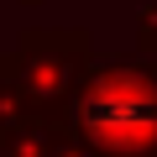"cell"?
<instances>
[{"label":"cell","mask_w":157,"mask_h":157,"mask_svg":"<svg viewBox=\"0 0 157 157\" xmlns=\"http://www.w3.org/2000/svg\"><path fill=\"white\" fill-rule=\"evenodd\" d=\"M63 131L89 157H157V63L141 52L94 58Z\"/></svg>","instance_id":"6da1fadb"},{"label":"cell","mask_w":157,"mask_h":157,"mask_svg":"<svg viewBox=\"0 0 157 157\" xmlns=\"http://www.w3.org/2000/svg\"><path fill=\"white\" fill-rule=\"evenodd\" d=\"M11 58H16V78H21L32 115L47 126H63L73 94L84 89V78L94 68V37L84 26H32L21 32Z\"/></svg>","instance_id":"7a4b0ae2"},{"label":"cell","mask_w":157,"mask_h":157,"mask_svg":"<svg viewBox=\"0 0 157 157\" xmlns=\"http://www.w3.org/2000/svg\"><path fill=\"white\" fill-rule=\"evenodd\" d=\"M78 152H84V147H78L63 126H47V121L16 131L6 147H0V157H78Z\"/></svg>","instance_id":"3957f363"},{"label":"cell","mask_w":157,"mask_h":157,"mask_svg":"<svg viewBox=\"0 0 157 157\" xmlns=\"http://www.w3.org/2000/svg\"><path fill=\"white\" fill-rule=\"evenodd\" d=\"M26 126H37V115H32V105H26V94H21L16 58L0 52V147H6L16 131H26Z\"/></svg>","instance_id":"277c9868"},{"label":"cell","mask_w":157,"mask_h":157,"mask_svg":"<svg viewBox=\"0 0 157 157\" xmlns=\"http://www.w3.org/2000/svg\"><path fill=\"white\" fill-rule=\"evenodd\" d=\"M21 6H42V0H21Z\"/></svg>","instance_id":"5b68a950"},{"label":"cell","mask_w":157,"mask_h":157,"mask_svg":"<svg viewBox=\"0 0 157 157\" xmlns=\"http://www.w3.org/2000/svg\"><path fill=\"white\" fill-rule=\"evenodd\" d=\"M78 157H89V152H78Z\"/></svg>","instance_id":"8992f818"}]
</instances>
